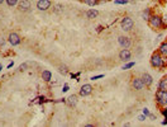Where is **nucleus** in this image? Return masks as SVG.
I'll list each match as a JSON object with an SVG mask.
<instances>
[{"label":"nucleus","mask_w":167,"mask_h":127,"mask_svg":"<svg viewBox=\"0 0 167 127\" xmlns=\"http://www.w3.org/2000/svg\"><path fill=\"white\" fill-rule=\"evenodd\" d=\"M151 65L153 67H162L165 65V60L162 58L161 53H153L151 56Z\"/></svg>","instance_id":"nucleus-1"},{"label":"nucleus","mask_w":167,"mask_h":127,"mask_svg":"<svg viewBox=\"0 0 167 127\" xmlns=\"http://www.w3.org/2000/svg\"><path fill=\"white\" fill-rule=\"evenodd\" d=\"M156 102L160 105H167V92L158 89L156 92Z\"/></svg>","instance_id":"nucleus-2"},{"label":"nucleus","mask_w":167,"mask_h":127,"mask_svg":"<svg viewBox=\"0 0 167 127\" xmlns=\"http://www.w3.org/2000/svg\"><path fill=\"white\" fill-rule=\"evenodd\" d=\"M148 23L152 28H160L162 25V17L157 15V14H151L148 19Z\"/></svg>","instance_id":"nucleus-3"},{"label":"nucleus","mask_w":167,"mask_h":127,"mask_svg":"<svg viewBox=\"0 0 167 127\" xmlns=\"http://www.w3.org/2000/svg\"><path fill=\"white\" fill-rule=\"evenodd\" d=\"M120 25H122V29H123V31L128 32V31H130V29L133 28L134 22H133V19H132L130 17H124V18L122 19Z\"/></svg>","instance_id":"nucleus-4"},{"label":"nucleus","mask_w":167,"mask_h":127,"mask_svg":"<svg viewBox=\"0 0 167 127\" xmlns=\"http://www.w3.org/2000/svg\"><path fill=\"white\" fill-rule=\"evenodd\" d=\"M92 93V87L90 84H84L82 87L80 89V95L81 97H87Z\"/></svg>","instance_id":"nucleus-5"},{"label":"nucleus","mask_w":167,"mask_h":127,"mask_svg":"<svg viewBox=\"0 0 167 127\" xmlns=\"http://www.w3.org/2000/svg\"><path fill=\"white\" fill-rule=\"evenodd\" d=\"M8 40H9V43L11 46H16V45H19L20 42H22V40H20V37H19L18 33H10Z\"/></svg>","instance_id":"nucleus-6"},{"label":"nucleus","mask_w":167,"mask_h":127,"mask_svg":"<svg viewBox=\"0 0 167 127\" xmlns=\"http://www.w3.org/2000/svg\"><path fill=\"white\" fill-rule=\"evenodd\" d=\"M118 42H119V45H120L123 48H128V47H130V45H132L129 37H125V36H120V37H119L118 38Z\"/></svg>","instance_id":"nucleus-7"},{"label":"nucleus","mask_w":167,"mask_h":127,"mask_svg":"<svg viewBox=\"0 0 167 127\" xmlns=\"http://www.w3.org/2000/svg\"><path fill=\"white\" fill-rule=\"evenodd\" d=\"M132 85H133V88L135 89V90H142V89L145 87L142 78H134L133 82H132Z\"/></svg>","instance_id":"nucleus-8"},{"label":"nucleus","mask_w":167,"mask_h":127,"mask_svg":"<svg viewBox=\"0 0 167 127\" xmlns=\"http://www.w3.org/2000/svg\"><path fill=\"white\" fill-rule=\"evenodd\" d=\"M37 8L39 10H47V9H49V8H51V1H49V0H38Z\"/></svg>","instance_id":"nucleus-9"},{"label":"nucleus","mask_w":167,"mask_h":127,"mask_svg":"<svg viewBox=\"0 0 167 127\" xmlns=\"http://www.w3.org/2000/svg\"><path fill=\"white\" fill-rule=\"evenodd\" d=\"M130 56H132V53L128 48H123L120 52H119V58H120L122 61H129Z\"/></svg>","instance_id":"nucleus-10"},{"label":"nucleus","mask_w":167,"mask_h":127,"mask_svg":"<svg viewBox=\"0 0 167 127\" xmlns=\"http://www.w3.org/2000/svg\"><path fill=\"white\" fill-rule=\"evenodd\" d=\"M65 103L67 104V105H70V107H74V105H76L77 104V95H70L68 98H66L65 99Z\"/></svg>","instance_id":"nucleus-11"},{"label":"nucleus","mask_w":167,"mask_h":127,"mask_svg":"<svg viewBox=\"0 0 167 127\" xmlns=\"http://www.w3.org/2000/svg\"><path fill=\"white\" fill-rule=\"evenodd\" d=\"M18 6H19V10L27 12V10H29V8H31V1H29V0H22Z\"/></svg>","instance_id":"nucleus-12"},{"label":"nucleus","mask_w":167,"mask_h":127,"mask_svg":"<svg viewBox=\"0 0 167 127\" xmlns=\"http://www.w3.org/2000/svg\"><path fill=\"white\" fill-rule=\"evenodd\" d=\"M142 80H143V83H144V85L145 87H149L151 84L153 83V78L149 74H147V73H144L143 75H142Z\"/></svg>","instance_id":"nucleus-13"},{"label":"nucleus","mask_w":167,"mask_h":127,"mask_svg":"<svg viewBox=\"0 0 167 127\" xmlns=\"http://www.w3.org/2000/svg\"><path fill=\"white\" fill-rule=\"evenodd\" d=\"M97 14H99V12H97L96 9H90L86 12V17L89 19H94V18H96Z\"/></svg>","instance_id":"nucleus-14"},{"label":"nucleus","mask_w":167,"mask_h":127,"mask_svg":"<svg viewBox=\"0 0 167 127\" xmlns=\"http://www.w3.org/2000/svg\"><path fill=\"white\" fill-rule=\"evenodd\" d=\"M42 79H43L44 82H51V79H52V73L48 70H44L43 73H42Z\"/></svg>","instance_id":"nucleus-15"},{"label":"nucleus","mask_w":167,"mask_h":127,"mask_svg":"<svg viewBox=\"0 0 167 127\" xmlns=\"http://www.w3.org/2000/svg\"><path fill=\"white\" fill-rule=\"evenodd\" d=\"M158 89H161V90H166L167 92V78H163L158 84Z\"/></svg>","instance_id":"nucleus-16"},{"label":"nucleus","mask_w":167,"mask_h":127,"mask_svg":"<svg viewBox=\"0 0 167 127\" xmlns=\"http://www.w3.org/2000/svg\"><path fill=\"white\" fill-rule=\"evenodd\" d=\"M160 53L161 55H167V42H162L160 46Z\"/></svg>","instance_id":"nucleus-17"},{"label":"nucleus","mask_w":167,"mask_h":127,"mask_svg":"<svg viewBox=\"0 0 167 127\" xmlns=\"http://www.w3.org/2000/svg\"><path fill=\"white\" fill-rule=\"evenodd\" d=\"M82 1H84V4H86L89 6H94L97 4V0H82Z\"/></svg>","instance_id":"nucleus-18"},{"label":"nucleus","mask_w":167,"mask_h":127,"mask_svg":"<svg viewBox=\"0 0 167 127\" xmlns=\"http://www.w3.org/2000/svg\"><path fill=\"white\" fill-rule=\"evenodd\" d=\"M142 17H143V19H144V20H148V19H149V17H151V13H149V9H145V10L143 12Z\"/></svg>","instance_id":"nucleus-19"},{"label":"nucleus","mask_w":167,"mask_h":127,"mask_svg":"<svg viewBox=\"0 0 167 127\" xmlns=\"http://www.w3.org/2000/svg\"><path fill=\"white\" fill-rule=\"evenodd\" d=\"M5 1H6V4H8L9 6H14V5H16V4H18L19 0H5Z\"/></svg>","instance_id":"nucleus-20"},{"label":"nucleus","mask_w":167,"mask_h":127,"mask_svg":"<svg viewBox=\"0 0 167 127\" xmlns=\"http://www.w3.org/2000/svg\"><path fill=\"white\" fill-rule=\"evenodd\" d=\"M134 65H135V62H128L127 65H124V66L122 67V69H123V70H128V69H130V67H133Z\"/></svg>","instance_id":"nucleus-21"},{"label":"nucleus","mask_w":167,"mask_h":127,"mask_svg":"<svg viewBox=\"0 0 167 127\" xmlns=\"http://www.w3.org/2000/svg\"><path fill=\"white\" fill-rule=\"evenodd\" d=\"M59 73H62V74H66L67 73V66L66 65H61V66H59Z\"/></svg>","instance_id":"nucleus-22"},{"label":"nucleus","mask_w":167,"mask_h":127,"mask_svg":"<svg viewBox=\"0 0 167 127\" xmlns=\"http://www.w3.org/2000/svg\"><path fill=\"white\" fill-rule=\"evenodd\" d=\"M101 78H104V74H100V75H96V76H92L91 80H99Z\"/></svg>","instance_id":"nucleus-23"},{"label":"nucleus","mask_w":167,"mask_h":127,"mask_svg":"<svg viewBox=\"0 0 167 127\" xmlns=\"http://www.w3.org/2000/svg\"><path fill=\"white\" fill-rule=\"evenodd\" d=\"M27 66H28L27 64H22V65L19 66V70H20V71H24V70H27Z\"/></svg>","instance_id":"nucleus-24"},{"label":"nucleus","mask_w":167,"mask_h":127,"mask_svg":"<svg viewBox=\"0 0 167 127\" xmlns=\"http://www.w3.org/2000/svg\"><path fill=\"white\" fill-rule=\"evenodd\" d=\"M114 3H115V4H127L128 0H115Z\"/></svg>","instance_id":"nucleus-25"},{"label":"nucleus","mask_w":167,"mask_h":127,"mask_svg":"<svg viewBox=\"0 0 167 127\" xmlns=\"http://www.w3.org/2000/svg\"><path fill=\"white\" fill-rule=\"evenodd\" d=\"M162 24L167 25V14H166V15H163V17H162Z\"/></svg>","instance_id":"nucleus-26"},{"label":"nucleus","mask_w":167,"mask_h":127,"mask_svg":"<svg viewBox=\"0 0 167 127\" xmlns=\"http://www.w3.org/2000/svg\"><path fill=\"white\" fill-rule=\"evenodd\" d=\"M68 89H70V87H68V84H65V85H63V89H62V92L63 93H66Z\"/></svg>","instance_id":"nucleus-27"},{"label":"nucleus","mask_w":167,"mask_h":127,"mask_svg":"<svg viewBox=\"0 0 167 127\" xmlns=\"http://www.w3.org/2000/svg\"><path fill=\"white\" fill-rule=\"evenodd\" d=\"M143 114H144V116H149L151 113H149V111H148L147 108H144V109H143Z\"/></svg>","instance_id":"nucleus-28"},{"label":"nucleus","mask_w":167,"mask_h":127,"mask_svg":"<svg viewBox=\"0 0 167 127\" xmlns=\"http://www.w3.org/2000/svg\"><path fill=\"white\" fill-rule=\"evenodd\" d=\"M145 117H147V116H144V114H142V116H139V117H138V121H140V122L144 121V120H145Z\"/></svg>","instance_id":"nucleus-29"},{"label":"nucleus","mask_w":167,"mask_h":127,"mask_svg":"<svg viewBox=\"0 0 167 127\" xmlns=\"http://www.w3.org/2000/svg\"><path fill=\"white\" fill-rule=\"evenodd\" d=\"M162 114H163V116H165V118H167V108L162 111Z\"/></svg>","instance_id":"nucleus-30"},{"label":"nucleus","mask_w":167,"mask_h":127,"mask_svg":"<svg viewBox=\"0 0 167 127\" xmlns=\"http://www.w3.org/2000/svg\"><path fill=\"white\" fill-rule=\"evenodd\" d=\"M102 29H104V27H102V25H99V27H97V32H101Z\"/></svg>","instance_id":"nucleus-31"},{"label":"nucleus","mask_w":167,"mask_h":127,"mask_svg":"<svg viewBox=\"0 0 167 127\" xmlns=\"http://www.w3.org/2000/svg\"><path fill=\"white\" fill-rule=\"evenodd\" d=\"M13 65H14V64H13V62H10L9 65H8V69H10V67H13Z\"/></svg>","instance_id":"nucleus-32"},{"label":"nucleus","mask_w":167,"mask_h":127,"mask_svg":"<svg viewBox=\"0 0 167 127\" xmlns=\"http://www.w3.org/2000/svg\"><path fill=\"white\" fill-rule=\"evenodd\" d=\"M162 125H163V126H165V125H167V118H166L165 121H162Z\"/></svg>","instance_id":"nucleus-33"},{"label":"nucleus","mask_w":167,"mask_h":127,"mask_svg":"<svg viewBox=\"0 0 167 127\" xmlns=\"http://www.w3.org/2000/svg\"><path fill=\"white\" fill-rule=\"evenodd\" d=\"M3 70V65H0V71H1Z\"/></svg>","instance_id":"nucleus-34"},{"label":"nucleus","mask_w":167,"mask_h":127,"mask_svg":"<svg viewBox=\"0 0 167 127\" xmlns=\"http://www.w3.org/2000/svg\"><path fill=\"white\" fill-rule=\"evenodd\" d=\"M4 3V0H0V4H3Z\"/></svg>","instance_id":"nucleus-35"},{"label":"nucleus","mask_w":167,"mask_h":127,"mask_svg":"<svg viewBox=\"0 0 167 127\" xmlns=\"http://www.w3.org/2000/svg\"><path fill=\"white\" fill-rule=\"evenodd\" d=\"M163 1H165V3H167V0H163Z\"/></svg>","instance_id":"nucleus-36"}]
</instances>
